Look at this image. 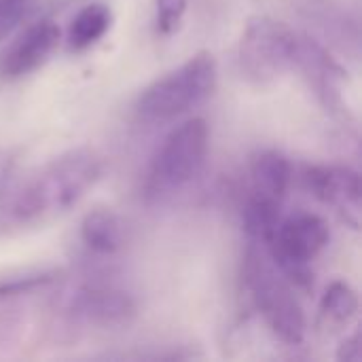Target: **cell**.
Segmentation results:
<instances>
[{"mask_svg": "<svg viewBox=\"0 0 362 362\" xmlns=\"http://www.w3.org/2000/svg\"><path fill=\"white\" fill-rule=\"evenodd\" d=\"M102 161L91 148H74L40 170L11 202L17 223H34L70 210L100 180Z\"/></svg>", "mask_w": 362, "mask_h": 362, "instance_id": "1", "label": "cell"}, {"mask_svg": "<svg viewBox=\"0 0 362 362\" xmlns=\"http://www.w3.org/2000/svg\"><path fill=\"white\" fill-rule=\"evenodd\" d=\"M210 151V127L206 119L193 117L176 125L155 151L142 182L148 206L165 204L187 191L204 172Z\"/></svg>", "mask_w": 362, "mask_h": 362, "instance_id": "2", "label": "cell"}, {"mask_svg": "<svg viewBox=\"0 0 362 362\" xmlns=\"http://www.w3.org/2000/svg\"><path fill=\"white\" fill-rule=\"evenodd\" d=\"M242 280L246 297L263 316L269 331L291 348L303 346L308 337V318L297 291L274 265L267 250L257 242H250L244 252Z\"/></svg>", "mask_w": 362, "mask_h": 362, "instance_id": "3", "label": "cell"}, {"mask_svg": "<svg viewBox=\"0 0 362 362\" xmlns=\"http://www.w3.org/2000/svg\"><path fill=\"white\" fill-rule=\"evenodd\" d=\"M218 66L210 51H197L185 64L144 87L134 104V115L144 125L172 123L204 104L216 89Z\"/></svg>", "mask_w": 362, "mask_h": 362, "instance_id": "4", "label": "cell"}, {"mask_svg": "<svg viewBox=\"0 0 362 362\" xmlns=\"http://www.w3.org/2000/svg\"><path fill=\"white\" fill-rule=\"evenodd\" d=\"M299 32L269 15H252L238 42V68L252 85H269L295 70Z\"/></svg>", "mask_w": 362, "mask_h": 362, "instance_id": "5", "label": "cell"}, {"mask_svg": "<svg viewBox=\"0 0 362 362\" xmlns=\"http://www.w3.org/2000/svg\"><path fill=\"white\" fill-rule=\"evenodd\" d=\"M329 223L314 212H297L280 218L267 244H261L280 274L295 291L310 293L314 286V259L329 246Z\"/></svg>", "mask_w": 362, "mask_h": 362, "instance_id": "6", "label": "cell"}, {"mask_svg": "<svg viewBox=\"0 0 362 362\" xmlns=\"http://www.w3.org/2000/svg\"><path fill=\"white\" fill-rule=\"evenodd\" d=\"M293 180V165L280 151H261L250 161V185L242 206V225L250 242L265 244L280 218Z\"/></svg>", "mask_w": 362, "mask_h": 362, "instance_id": "7", "label": "cell"}, {"mask_svg": "<svg viewBox=\"0 0 362 362\" xmlns=\"http://www.w3.org/2000/svg\"><path fill=\"white\" fill-rule=\"evenodd\" d=\"M295 70L301 72V76L308 81L310 89L316 93L320 104L341 123L354 125V115L346 102V83H348V70L339 64L337 57L329 51L327 45L316 40L310 34L299 32V47H297V59Z\"/></svg>", "mask_w": 362, "mask_h": 362, "instance_id": "8", "label": "cell"}, {"mask_svg": "<svg viewBox=\"0 0 362 362\" xmlns=\"http://www.w3.org/2000/svg\"><path fill=\"white\" fill-rule=\"evenodd\" d=\"M68 316L83 327L112 331L129 327L138 316V303L132 293L108 284L87 282L81 284L68 299Z\"/></svg>", "mask_w": 362, "mask_h": 362, "instance_id": "9", "label": "cell"}, {"mask_svg": "<svg viewBox=\"0 0 362 362\" xmlns=\"http://www.w3.org/2000/svg\"><path fill=\"white\" fill-rule=\"evenodd\" d=\"M303 187L325 206H331L346 225L361 227V174L348 165L312 163L301 172Z\"/></svg>", "mask_w": 362, "mask_h": 362, "instance_id": "10", "label": "cell"}, {"mask_svg": "<svg viewBox=\"0 0 362 362\" xmlns=\"http://www.w3.org/2000/svg\"><path fill=\"white\" fill-rule=\"evenodd\" d=\"M62 38L59 25L45 17L30 23L17 34V38L6 47L0 57V76L15 81L38 70L57 49Z\"/></svg>", "mask_w": 362, "mask_h": 362, "instance_id": "11", "label": "cell"}, {"mask_svg": "<svg viewBox=\"0 0 362 362\" xmlns=\"http://www.w3.org/2000/svg\"><path fill=\"white\" fill-rule=\"evenodd\" d=\"M299 15L344 51L358 47V19L339 0H297Z\"/></svg>", "mask_w": 362, "mask_h": 362, "instance_id": "12", "label": "cell"}, {"mask_svg": "<svg viewBox=\"0 0 362 362\" xmlns=\"http://www.w3.org/2000/svg\"><path fill=\"white\" fill-rule=\"evenodd\" d=\"M81 244L95 257H112L125 244V227L108 208H95L87 212L78 227Z\"/></svg>", "mask_w": 362, "mask_h": 362, "instance_id": "13", "label": "cell"}, {"mask_svg": "<svg viewBox=\"0 0 362 362\" xmlns=\"http://www.w3.org/2000/svg\"><path fill=\"white\" fill-rule=\"evenodd\" d=\"M358 316V293L348 280H333L318 305V327L322 333L346 331Z\"/></svg>", "mask_w": 362, "mask_h": 362, "instance_id": "14", "label": "cell"}, {"mask_svg": "<svg viewBox=\"0 0 362 362\" xmlns=\"http://www.w3.org/2000/svg\"><path fill=\"white\" fill-rule=\"evenodd\" d=\"M112 25V11L104 2H91L83 6L70 21L66 42L70 51H87L100 42Z\"/></svg>", "mask_w": 362, "mask_h": 362, "instance_id": "15", "label": "cell"}, {"mask_svg": "<svg viewBox=\"0 0 362 362\" xmlns=\"http://www.w3.org/2000/svg\"><path fill=\"white\" fill-rule=\"evenodd\" d=\"M62 278H64V269L59 267H28V269L4 274L0 276V301L49 288L57 284Z\"/></svg>", "mask_w": 362, "mask_h": 362, "instance_id": "16", "label": "cell"}, {"mask_svg": "<svg viewBox=\"0 0 362 362\" xmlns=\"http://www.w3.org/2000/svg\"><path fill=\"white\" fill-rule=\"evenodd\" d=\"M189 0H155V28L159 36H174L187 15Z\"/></svg>", "mask_w": 362, "mask_h": 362, "instance_id": "17", "label": "cell"}, {"mask_svg": "<svg viewBox=\"0 0 362 362\" xmlns=\"http://www.w3.org/2000/svg\"><path fill=\"white\" fill-rule=\"evenodd\" d=\"M28 8L30 0H0V40L19 25Z\"/></svg>", "mask_w": 362, "mask_h": 362, "instance_id": "18", "label": "cell"}, {"mask_svg": "<svg viewBox=\"0 0 362 362\" xmlns=\"http://www.w3.org/2000/svg\"><path fill=\"white\" fill-rule=\"evenodd\" d=\"M337 361L341 362H358L361 361V331L346 335L337 348Z\"/></svg>", "mask_w": 362, "mask_h": 362, "instance_id": "19", "label": "cell"}]
</instances>
